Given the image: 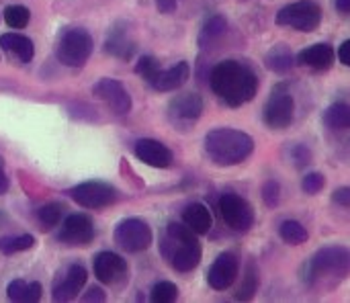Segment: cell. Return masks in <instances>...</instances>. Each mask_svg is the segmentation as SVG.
Masks as SVG:
<instances>
[{
    "label": "cell",
    "mask_w": 350,
    "mask_h": 303,
    "mask_svg": "<svg viewBox=\"0 0 350 303\" xmlns=\"http://www.w3.org/2000/svg\"><path fill=\"white\" fill-rule=\"evenodd\" d=\"M338 60L342 66H350V41H342V45L338 47Z\"/></svg>",
    "instance_id": "40"
},
{
    "label": "cell",
    "mask_w": 350,
    "mask_h": 303,
    "mask_svg": "<svg viewBox=\"0 0 350 303\" xmlns=\"http://www.w3.org/2000/svg\"><path fill=\"white\" fill-rule=\"evenodd\" d=\"M189 76H191V66L187 62H178L176 66H172L168 70H158L148 80V84L158 92H172V90H178L180 86H185Z\"/></svg>",
    "instance_id": "19"
},
{
    "label": "cell",
    "mask_w": 350,
    "mask_h": 303,
    "mask_svg": "<svg viewBox=\"0 0 350 303\" xmlns=\"http://www.w3.org/2000/svg\"><path fill=\"white\" fill-rule=\"evenodd\" d=\"M57 240L64 246H88L94 240V224L84 213L68 215L59 228Z\"/></svg>",
    "instance_id": "14"
},
{
    "label": "cell",
    "mask_w": 350,
    "mask_h": 303,
    "mask_svg": "<svg viewBox=\"0 0 350 303\" xmlns=\"http://www.w3.org/2000/svg\"><path fill=\"white\" fill-rule=\"evenodd\" d=\"M86 279H88V273L80 263L66 265L53 279L51 300L53 302H72L86 285Z\"/></svg>",
    "instance_id": "12"
},
{
    "label": "cell",
    "mask_w": 350,
    "mask_h": 303,
    "mask_svg": "<svg viewBox=\"0 0 350 303\" xmlns=\"http://www.w3.org/2000/svg\"><path fill=\"white\" fill-rule=\"evenodd\" d=\"M324 185H326V176L322 172H310L301 181V189L308 195H318L324 189Z\"/></svg>",
    "instance_id": "35"
},
{
    "label": "cell",
    "mask_w": 350,
    "mask_h": 303,
    "mask_svg": "<svg viewBox=\"0 0 350 303\" xmlns=\"http://www.w3.org/2000/svg\"><path fill=\"white\" fill-rule=\"evenodd\" d=\"M115 244L125 250V252H131V254H137V252H144L152 246L154 242V236H152V228L139 220V218H127V220H121L115 228Z\"/></svg>",
    "instance_id": "7"
},
{
    "label": "cell",
    "mask_w": 350,
    "mask_h": 303,
    "mask_svg": "<svg viewBox=\"0 0 350 303\" xmlns=\"http://www.w3.org/2000/svg\"><path fill=\"white\" fill-rule=\"evenodd\" d=\"M64 211H66V207L62 205V203H47V205H43V207H39L37 209V222H39V226H41V230L43 232H49L51 228H55L59 222H62V218H64Z\"/></svg>",
    "instance_id": "28"
},
{
    "label": "cell",
    "mask_w": 350,
    "mask_h": 303,
    "mask_svg": "<svg viewBox=\"0 0 350 303\" xmlns=\"http://www.w3.org/2000/svg\"><path fill=\"white\" fill-rule=\"evenodd\" d=\"M135 47H137V43L131 37V31L127 29L125 23H117L105 39V51L123 62H129L133 57Z\"/></svg>",
    "instance_id": "18"
},
{
    "label": "cell",
    "mask_w": 350,
    "mask_h": 303,
    "mask_svg": "<svg viewBox=\"0 0 350 303\" xmlns=\"http://www.w3.org/2000/svg\"><path fill=\"white\" fill-rule=\"evenodd\" d=\"M209 84L211 90L232 109L250 103L260 86L256 72L238 60L219 62L209 74Z\"/></svg>",
    "instance_id": "1"
},
{
    "label": "cell",
    "mask_w": 350,
    "mask_h": 303,
    "mask_svg": "<svg viewBox=\"0 0 350 303\" xmlns=\"http://www.w3.org/2000/svg\"><path fill=\"white\" fill-rule=\"evenodd\" d=\"M178 2H180V0H154L156 8H158L162 14H170V12H174V10H176V6H178Z\"/></svg>",
    "instance_id": "38"
},
{
    "label": "cell",
    "mask_w": 350,
    "mask_h": 303,
    "mask_svg": "<svg viewBox=\"0 0 350 303\" xmlns=\"http://www.w3.org/2000/svg\"><path fill=\"white\" fill-rule=\"evenodd\" d=\"M291 160L295 162L297 168H306L312 164V150L306 144H297L291 148Z\"/></svg>",
    "instance_id": "36"
},
{
    "label": "cell",
    "mask_w": 350,
    "mask_h": 303,
    "mask_svg": "<svg viewBox=\"0 0 350 303\" xmlns=\"http://www.w3.org/2000/svg\"><path fill=\"white\" fill-rule=\"evenodd\" d=\"M265 64H267L269 70H273V72H277V74H287V72L293 70L295 57H293V53H291L289 47H285V45H275V47L267 53Z\"/></svg>",
    "instance_id": "25"
},
{
    "label": "cell",
    "mask_w": 350,
    "mask_h": 303,
    "mask_svg": "<svg viewBox=\"0 0 350 303\" xmlns=\"http://www.w3.org/2000/svg\"><path fill=\"white\" fill-rule=\"evenodd\" d=\"M107 295L103 293L100 287H90L84 295H82V302H105Z\"/></svg>",
    "instance_id": "39"
},
{
    "label": "cell",
    "mask_w": 350,
    "mask_h": 303,
    "mask_svg": "<svg viewBox=\"0 0 350 303\" xmlns=\"http://www.w3.org/2000/svg\"><path fill=\"white\" fill-rule=\"evenodd\" d=\"M293 117H295V101L289 92L281 90V86H279L265 105V111H262L265 125L269 129L281 131L293 123Z\"/></svg>",
    "instance_id": "11"
},
{
    "label": "cell",
    "mask_w": 350,
    "mask_h": 303,
    "mask_svg": "<svg viewBox=\"0 0 350 303\" xmlns=\"http://www.w3.org/2000/svg\"><path fill=\"white\" fill-rule=\"evenodd\" d=\"M94 41L92 35L82 27L66 29L55 43V57L68 68H82L92 55Z\"/></svg>",
    "instance_id": "5"
},
{
    "label": "cell",
    "mask_w": 350,
    "mask_h": 303,
    "mask_svg": "<svg viewBox=\"0 0 350 303\" xmlns=\"http://www.w3.org/2000/svg\"><path fill=\"white\" fill-rule=\"evenodd\" d=\"M324 123L332 131H345L350 127V107L347 103H334L324 113Z\"/></svg>",
    "instance_id": "26"
},
{
    "label": "cell",
    "mask_w": 350,
    "mask_h": 303,
    "mask_svg": "<svg viewBox=\"0 0 350 303\" xmlns=\"http://www.w3.org/2000/svg\"><path fill=\"white\" fill-rule=\"evenodd\" d=\"M203 113V98L197 92H185L174 96L168 105V121L178 131H189Z\"/></svg>",
    "instance_id": "9"
},
{
    "label": "cell",
    "mask_w": 350,
    "mask_h": 303,
    "mask_svg": "<svg viewBox=\"0 0 350 303\" xmlns=\"http://www.w3.org/2000/svg\"><path fill=\"white\" fill-rule=\"evenodd\" d=\"M162 256L166 263L178 273H191L201 263V244L197 234L191 232L185 224H168L162 242H160Z\"/></svg>",
    "instance_id": "3"
},
{
    "label": "cell",
    "mask_w": 350,
    "mask_h": 303,
    "mask_svg": "<svg viewBox=\"0 0 350 303\" xmlns=\"http://www.w3.org/2000/svg\"><path fill=\"white\" fill-rule=\"evenodd\" d=\"M332 201H334L336 205L349 207V203H350V189H349V187H340V189H336V191H334V195H332Z\"/></svg>",
    "instance_id": "37"
},
{
    "label": "cell",
    "mask_w": 350,
    "mask_h": 303,
    "mask_svg": "<svg viewBox=\"0 0 350 303\" xmlns=\"http://www.w3.org/2000/svg\"><path fill=\"white\" fill-rule=\"evenodd\" d=\"M4 23L12 29H25L31 21V12L27 6H21V4H10L4 8Z\"/></svg>",
    "instance_id": "31"
},
{
    "label": "cell",
    "mask_w": 350,
    "mask_h": 303,
    "mask_svg": "<svg viewBox=\"0 0 350 303\" xmlns=\"http://www.w3.org/2000/svg\"><path fill=\"white\" fill-rule=\"evenodd\" d=\"M258 287H260L258 269L250 263V265L246 267V273H244L242 285H240V289H238V293H236V300H238V302H250V300L256 295Z\"/></svg>",
    "instance_id": "29"
},
{
    "label": "cell",
    "mask_w": 350,
    "mask_h": 303,
    "mask_svg": "<svg viewBox=\"0 0 350 303\" xmlns=\"http://www.w3.org/2000/svg\"><path fill=\"white\" fill-rule=\"evenodd\" d=\"M35 246V238L31 234H21V236H2L0 238V252L4 256L16 254V252H25L31 250Z\"/></svg>",
    "instance_id": "30"
},
{
    "label": "cell",
    "mask_w": 350,
    "mask_h": 303,
    "mask_svg": "<svg viewBox=\"0 0 350 303\" xmlns=\"http://www.w3.org/2000/svg\"><path fill=\"white\" fill-rule=\"evenodd\" d=\"M0 47L8 53V57H14L18 64H29L35 55V45L29 37L21 33H4L0 35Z\"/></svg>",
    "instance_id": "21"
},
{
    "label": "cell",
    "mask_w": 350,
    "mask_h": 303,
    "mask_svg": "<svg viewBox=\"0 0 350 303\" xmlns=\"http://www.w3.org/2000/svg\"><path fill=\"white\" fill-rule=\"evenodd\" d=\"M262 201L269 209H275L281 201V185L277 181H267L262 185Z\"/></svg>",
    "instance_id": "34"
},
{
    "label": "cell",
    "mask_w": 350,
    "mask_h": 303,
    "mask_svg": "<svg viewBox=\"0 0 350 303\" xmlns=\"http://www.w3.org/2000/svg\"><path fill=\"white\" fill-rule=\"evenodd\" d=\"M349 250L345 246H326L308 263L306 281L310 287L332 289L349 275Z\"/></svg>",
    "instance_id": "4"
},
{
    "label": "cell",
    "mask_w": 350,
    "mask_h": 303,
    "mask_svg": "<svg viewBox=\"0 0 350 303\" xmlns=\"http://www.w3.org/2000/svg\"><path fill=\"white\" fill-rule=\"evenodd\" d=\"M322 6L314 0H297L287 6H283L277 12V25L291 27L301 33H312L322 23Z\"/></svg>",
    "instance_id": "6"
},
{
    "label": "cell",
    "mask_w": 350,
    "mask_h": 303,
    "mask_svg": "<svg viewBox=\"0 0 350 303\" xmlns=\"http://www.w3.org/2000/svg\"><path fill=\"white\" fill-rule=\"evenodd\" d=\"M221 220L234 232H248L254 226V209L252 205L236 193H224L219 199Z\"/></svg>",
    "instance_id": "10"
},
{
    "label": "cell",
    "mask_w": 350,
    "mask_h": 303,
    "mask_svg": "<svg viewBox=\"0 0 350 303\" xmlns=\"http://www.w3.org/2000/svg\"><path fill=\"white\" fill-rule=\"evenodd\" d=\"M152 302L154 303H172L178 300V287L170 281H160L152 287Z\"/></svg>",
    "instance_id": "32"
},
{
    "label": "cell",
    "mask_w": 350,
    "mask_h": 303,
    "mask_svg": "<svg viewBox=\"0 0 350 303\" xmlns=\"http://www.w3.org/2000/svg\"><path fill=\"white\" fill-rule=\"evenodd\" d=\"M92 269H94V277L103 285L121 289L127 283V263L115 252H109V250L98 252L94 256Z\"/></svg>",
    "instance_id": "13"
},
{
    "label": "cell",
    "mask_w": 350,
    "mask_h": 303,
    "mask_svg": "<svg viewBox=\"0 0 350 303\" xmlns=\"http://www.w3.org/2000/svg\"><path fill=\"white\" fill-rule=\"evenodd\" d=\"M41 293H43V289H41L39 283H27V281H23V279H14V281H10L8 287H6V298H8L10 302L16 303L39 302V300H41Z\"/></svg>",
    "instance_id": "23"
},
{
    "label": "cell",
    "mask_w": 350,
    "mask_h": 303,
    "mask_svg": "<svg viewBox=\"0 0 350 303\" xmlns=\"http://www.w3.org/2000/svg\"><path fill=\"white\" fill-rule=\"evenodd\" d=\"M92 94L107 103L115 115H127L131 111V96L125 90V86L115 78H100L92 86Z\"/></svg>",
    "instance_id": "15"
},
{
    "label": "cell",
    "mask_w": 350,
    "mask_h": 303,
    "mask_svg": "<svg viewBox=\"0 0 350 303\" xmlns=\"http://www.w3.org/2000/svg\"><path fill=\"white\" fill-rule=\"evenodd\" d=\"M135 74L137 76H142V78H146V82L160 70V64H158V60L154 57V55H142L139 60H137V64H135Z\"/></svg>",
    "instance_id": "33"
},
{
    "label": "cell",
    "mask_w": 350,
    "mask_h": 303,
    "mask_svg": "<svg viewBox=\"0 0 350 303\" xmlns=\"http://www.w3.org/2000/svg\"><path fill=\"white\" fill-rule=\"evenodd\" d=\"M279 236L285 244L289 246H299V244H306L310 234L306 230L304 224L295 222V220H285L281 226H279Z\"/></svg>",
    "instance_id": "27"
},
{
    "label": "cell",
    "mask_w": 350,
    "mask_h": 303,
    "mask_svg": "<svg viewBox=\"0 0 350 303\" xmlns=\"http://www.w3.org/2000/svg\"><path fill=\"white\" fill-rule=\"evenodd\" d=\"M238 271H240L238 256L234 252H224L209 267L207 281L215 291H226V289H230L234 285V281L238 277Z\"/></svg>",
    "instance_id": "16"
},
{
    "label": "cell",
    "mask_w": 350,
    "mask_h": 303,
    "mask_svg": "<svg viewBox=\"0 0 350 303\" xmlns=\"http://www.w3.org/2000/svg\"><path fill=\"white\" fill-rule=\"evenodd\" d=\"M183 222L185 226L195 232L197 236H203L211 230V211L203 205V203H191L185 211H183Z\"/></svg>",
    "instance_id": "22"
},
{
    "label": "cell",
    "mask_w": 350,
    "mask_h": 303,
    "mask_svg": "<svg viewBox=\"0 0 350 303\" xmlns=\"http://www.w3.org/2000/svg\"><path fill=\"white\" fill-rule=\"evenodd\" d=\"M336 10L342 14H350V0H336Z\"/></svg>",
    "instance_id": "42"
},
{
    "label": "cell",
    "mask_w": 350,
    "mask_h": 303,
    "mask_svg": "<svg viewBox=\"0 0 350 303\" xmlns=\"http://www.w3.org/2000/svg\"><path fill=\"white\" fill-rule=\"evenodd\" d=\"M228 31V18L224 14H213L211 18H207V23L203 25L201 33H199V47L207 49L211 45H215Z\"/></svg>",
    "instance_id": "24"
},
{
    "label": "cell",
    "mask_w": 350,
    "mask_h": 303,
    "mask_svg": "<svg viewBox=\"0 0 350 303\" xmlns=\"http://www.w3.org/2000/svg\"><path fill=\"white\" fill-rule=\"evenodd\" d=\"M133 154L137 156V160H142L144 164H148L152 168H168L174 162L170 148H166L162 142L150 140V137L137 140L133 146Z\"/></svg>",
    "instance_id": "17"
},
{
    "label": "cell",
    "mask_w": 350,
    "mask_h": 303,
    "mask_svg": "<svg viewBox=\"0 0 350 303\" xmlns=\"http://www.w3.org/2000/svg\"><path fill=\"white\" fill-rule=\"evenodd\" d=\"M6 191H8V176H6V172H4V168H2V164H0V197H2V195H6Z\"/></svg>",
    "instance_id": "41"
},
{
    "label": "cell",
    "mask_w": 350,
    "mask_h": 303,
    "mask_svg": "<svg viewBox=\"0 0 350 303\" xmlns=\"http://www.w3.org/2000/svg\"><path fill=\"white\" fill-rule=\"evenodd\" d=\"M334 60H336V51L330 43H314L299 51V55L295 57V64L322 72V70H330Z\"/></svg>",
    "instance_id": "20"
},
{
    "label": "cell",
    "mask_w": 350,
    "mask_h": 303,
    "mask_svg": "<svg viewBox=\"0 0 350 303\" xmlns=\"http://www.w3.org/2000/svg\"><path fill=\"white\" fill-rule=\"evenodd\" d=\"M68 195L72 201H76L84 209H100V207L113 205L119 199V191L113 185L100 183V181L80 183V185L72 187L68 191Z\"/></svg>",
    "instance_id": "8"
},
{
    "label": "cell",
    "mask_w": 350,
    "mask_h": 303,
    "mask_svg": "<svg viewBox=\"0 0 350 303\" xmlns=\"http://www.w3.org/2000/svg\"><path fill=\"white\" fill-rule=\"evenodd\" d=\"M205 154L215 166H238L254 152V140L234 127H217L205 135Z\"/></svg>",
    "instance_id": "2"
}]
</instances>
